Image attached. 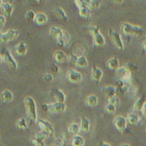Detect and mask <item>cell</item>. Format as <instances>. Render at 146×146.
<instances>
[{
	"label": "cell",
	"mask_w": 146,
	"mask_h": 146,
	"mask_svg": "<svg viewBox=\"0 0 146 146\" xmlns=\"http://www.w3.org/2000/svg\"><path fill=\"white\" fill-rule=\"evenodd\" d=\"M78 57H79V56H77L75 54H72V55H70V56H69V57H68L69 62H70V63H72V64H74V65H75V63H76V62H77Z\"/></svg>",
	"instance_id": "60d3db41"
},
{
	"label": "cell",
	"mask_w": 146,
	"mask_h": 146,
	"mask_svg": "<svg viewBox=\"0 0 146 146\" xmlns=\"http://www.w3.org/2000/svg\"><path fill=\"white\" fill-rule=\"evenodd\" d=\"M111 1L115 4H121L124 2V0H111Z\"/></svg>",
	"instance_id": "681fc988"
},
{
	"label": "cell",
	"mask_w": 146,
	"mask_h": 146,
	"mask_svg": "<svg viewBox=\"0 0 146 146\" xmlns=\"http://www.w3.org/2000/svg\"><path fill=\"white\" fill-rule=\"evenodd\" d=\"M142 47H143V49H144V50L146 52V41H145L144 43H143V44H142Z\"/></svg>",
	"instance_id": "f5cc1de1"
},
{
	"label": "cell",
	"mask_w": 146,
	"mask_h": 146,
	"mask_svg": "<svg viewBox=\"0 0 146 146\" xmlns=\"http://www.w3.org/2000/svg\"><path fill=\"white\" fill-rule=\"evenodd\" d=\"M50 70L53 74H58L59 73V68L56 64H51L50 65Z\"/></svg>",
	"instance_id": "f6af8a7d"
},
{
	"label": "cell",
	"mask_w": 146,
	"mask_h": 146,
	"mask_svg": "<svg viewBox=\"0 0 146 146\" xmlns=\"http://www.w3.org/2000/svg\"><path fill=\"white\" fill-rule=\"evenodd\" d=\"M53 13H54L55 16L56 18H58L59 20H62L63 21H68V17L67 14L65 13V11L61 7H56L53 9Z\"/></svg>",
	"instance_id": "7c38bea8"
},
{
	"label": "cell",
	"mask_w": 146,
	"mask_h": 146,
	"mask_svg": "<svg viewBox=\"0 0 146 146\" xmlns=\"http://www.w3.org/2000/svg\"><path fill=\"white\" fill-rule=\"evenodd\" d=\"M127 92V88L126 86L123 87H115V96H117L118 98L123 97Z\"/></svg>",
	"instance_id": "1f68e13d"
},
{
	"label": "cell",
	"mask_w": 146,
	"mask_h": 146,
	"mask_svg": "<svg viewBox=\"0 0 146 146\" xmlns=\"http://www.w3.org/2000/svg\"><path fill=\"white\" fill-rule=\"evenodd\" d=\"M48 137H49L48 133H45V132H43V131L38 133L35 135V139H36L40 140V141H43V142H44V140L45 139H47Z\"/></svg>",
	"instance_id": "d590c367"
},
{
	"label": "cell",
	"mask_w": 146,
	"mask_h": 146,
	"mask_svg": "<svg viewBox=\"0 0 146 146\" xmlns=\"http://www.w3.org/2000/svg\"><path fill=\"white\" fill-rule=\"evenodd\" d=\"M107 67L110 70L116 71L119 68V60L116 57L110 58L107 62Z\"/></svg>",
	"instance_id": "603a6c76"
},
{
	"label": "cell",
	"mask_w": 146,
	"mask_h": 146,
	"mask_svg": "<svg viewBox=\"0 0 146 146\" xmlns=\"http://www.w3.org/2000/svg\"><path fill=\"white\" fill-rule=\"evenodd\" d=\"M91 1H92V0H84V5H85V7L89 8L90 3H91Z\"/></svg>",
	"instance_id": "c3c4849f"
},
{
	"label": "cell",
	"mask_w": 146,
	"mask_h": 146,
	"mask_svg": "<svg viewBox=\"0 0 146 146\" xmlns=\"http://www.w3.org/2000/svg\"><path fill=\"white\" fill-rule=\"evenodd\" d=\"M35 16H36V14L33 10H28L25 15V18L27 21H34Z\"/></svg>",
	"instance_id": "8d00e7d4"
},
{
	"label": "cell",
	"mask_w": 146,
	"mask_h": 146,
	"mask_svg": "<svg viewBox=\"0 0 146 146\" xmlns=\"http://www.w3.org/2000/svg\"><path fill=\"white\" fill-rule=\"evenodd\" d=\"M2 28H3V27H0V34L2 33H1V31H2Z\"/></svg>",
	"instance_id": "680465c9"
},
{
	"label": "cell",
	"mask_w": 146,
	"mask_h": 146,
	"mask_svg": "<svg viewBox=\"0 0 146 146\" xmlns=\"http://www.w3.org/2000/svg\"><path fill=\"white\" fill-rule=\"evenodd\" d=\"M121 33L127 37L133 36L135 38H141L146 34L145 29L140 26H134L128 22H125L121 26Z\"/></svg>",
	"instance_id": "6da1fadb"
},
{
	"label": "cell",
	"mask_w": 146,
	"mask_h": 146,
	"mask_svg": "<svg viewBox=\"0 0 146 146\" xmlns=\"http://www.w3.org/2000/svg\"><path fill=\"white\" fill-rule=\"evenodd\" d=\"M6 23V17L4 15H0V27H3Z\"/></svg>",
	"instance_id": "7dc6e473"
},
{
	"label": "cell",
	"mask_w": 146,
	"mask_h": 146,
	"mask_svg": "<svg viewBox=\"0 0 146 146\" xmlns=\"http://www.w3.org/2000/svg\"><path fill=\"white\" fill-rule=\"evenodd\" d=\"M51 146H56V145H51Z\"/></svg>",
	"instance_id": "91938a15"
},
{
	"label": "cell",
	"mask_w": 146,
	"mask_h": 146,
	"mask_svg": "<svg viewBox=\"0 0 146 146\" xmlns=\"http://www.w3.org/2000/svg\"><path fill=\"white\" fill-rule=\"evenodd\" d=\"M16 126L19 129L21 130H24L27 127V121H26V119L25 118H21L17 123H16Z\"/></svg>",
	"instance_id": "e575fe53"
},
{
	"label": "cell",
	"mask_w": 146,
	"mask_h": 146,
	"mask_svg": "<svg viewBox=\"0 0 146 146\" xmlns=\"http://www.w3.org/2000/svg\"><path fill=\"white\" fill-rule=\"evenodd\" d=\"M93 44L95 46H98V47H102L105 44L104 37L102 35L100 32L93 37Z\"/></svg>",
	"instance_id": "ffe728a7"
},
{
	"label": "cell",
	"mask_w": 146,
	"mask_h": 146,
	"mask_svg": "<svg viewBox=\"0 0 146 146\" xmlns=\"http://www.w3.org/2000/svg\"><path fill=\"white\" fill-rule=\"evenodd\" d=\"M89 129H90V121L86 118L82 117L80 120V131L83 133H87Z\"/></svg>",
	"instance_id": "cb8c5ba5"
},
{
	"label": "cell",
	"mask_w": 146,
	"mask_h": 146,
	"mask_svg": "<svg viewBox=\"0 0 146 146\" xmlns=\"http://www.w3.org/2000/svg\"><path fill=\"white\" fill-rule=\"evenodd\" d=\"M127 122L131 125H136L139 121V116L135 113H131L127 117Z\"/></svg>",
	"instance_id": "83f0119b"
},
{
	"label": "cell",
	"mask_w": 146,
	"mask_h": 146,
	"mask_svg": "<svg viewBox=\"0 0 146 146\" xmlns=\"http://www.w3.org/2000/svg\"><path fill=\"white\" fill-rule=\"evenodd\" d=\"M32 143H33V145L34 146H44L43 141L38 140V139H36L35 138L32 139Z\"/></svg>",
	"instance_id": "ee69618b"
},
{
	"label": "cell",
	"mask_w": 146,
	"mask_h": 146,
	"mask_svg": "<svg viewBox=\"0 0 146 146\" xmlns=\"http://www.w3.org/2000/svg\"><path fill=\"white\" fill-rule=\"evenodd\" d=\"M115 86H116V87H123V86H125L124 81H123L122 80H121V79L117 80L115 82Z\"/></svg>",
	"instance_id": "bcb514c9"
},
{
	"label": "cell",
	"mask_w": 146,
	"mask_h": 146,
	"mask_svg": "<svg viewBox=\"0 0 146 146\" xmlns=\"http://www.w3.org/2000/svg\"><path fill=\"white\" fill-rule=\"evenodd\" d=\"M67 79L71 83L78 84L80 83L82 80V74L74 69H70L67 74Z\"/></svg>",
	"instance_id": "ba28073f"
},
{
	"label": "cell",
	"mask_w": 146,
	"mask_h": 146,
	"mask_svg": "<svg viewBox=\"0 0 146 146\" xmlns=\"http://www.w3.org/2000/svg\"><path fill=\"white\" fill-rule=\"evenodd\" d=\"M80 131V126L78 123H75V122L71 123L68 127V132L72 134L77 135Z\"/></svg>",
	"instance_id": "f546056e"
},
{
	"label": "cell",
	"mask_w": 146,
	"mask_h": 146,
	"mask_svg": "<svg viewBox=\"0 0 146 146\" xmlns=\"http://www.w3.org/2000/svg\"><path fill=\"white\" fill-rule=\"evenodd\" d=\"M130 72L127 70V68L126 67H121V68H119L116 71H115V74L117 77H119L121 80H122L127 74H129Z\"/></svg>",
	"instance_id": "f1b7e54d"
},
{
	"label": "cell",
	"mask_w": 146,
	"mask_h": 146,
	"mask_svg": "<svg viewBox=\"0 0 146 146\" xmlns=\"http://www.w3.org/2000/svg\"><path fill=\"white\" fill-rule=\"evenodd\" d=\"M127 124V120L122 115H118L114 120V125L119 132H122L126 129Z\"/></svg>",
	"instance_id": "9c48e42d"
},
{
	"label": "cell",
	"mask_w": 146,
	"mask_h": 146,
	"mask_svg": "<svg viewBox=\"0 0 146 146\" xmlns=\"http://www.w3.org/2000/svg\"><path fill=\"white\" fill-rule=\"evenodd\" d=\"M41 109L43 110H44L45 112H50V113H53V114H59V113H62L65 111L66 110V105L64 103H53V104H42L41 105Z\"/></svg>",
	"instance_id": "3957f363"
},
{
	"label": "cell",
	"mask_w": 146,
	"mask_h": 146,
	"mask_svg": "<svg viewBox=\"0 0 146 146\" xmlns=\"http://www.w3.org/2000/svg\"><path fill=\"white\" fill-rule=\"evenodd\" d=\"M146 103V98L145 95H143L142 97H140L133 104V110L134 111H142V109Z\"/></svg>",
	"instance_id": "d6986e66"
},
{
	"label": "cell",
	"mask_w": 146,
	"mask_h": 146,
	"mask_svg": "<svg viewBox=\"0 0 146 146\" xmlns=\"http://www.w3.org/2000/svg\"><path fill=\"white\" fill-rule=\"evenodd\" d=\"M145 38H146V34H145Z\"/></svg>",
	"instance_id": "94428289"
},
{
	"label": "cell",
	"mask_w": 146,
	"mask_h": 146,
	"mask_svg": "<svg viewBox=\"0 0 146 146\" xmlns=\"http://www.w3.org/2000/svg\"><path fill=\"white\" fill-rule=\"evenodd\" d=\"M126 68H127V70H128L130 73H132V72H136V71L138 70V67H137L135 64L131 63V62H128V63L126 65Z\"/></svg>",
	"instance_id": "ab89813d"
},
{
	"label": "cell",
	"mask_w": 146,
	"mask_h": 146,
	"mask_svg": "<svg viewBox=\"0 0 146 146\" xmlns=\"http://www.w3.org/2000/svg\"><path fill=\"white\" fill-rule=\"evenodd\" d=\"M24 104L27 113V117L29 119V125H32L37 121V108L35 101L31 97H26L24 99Z\"/></svg>",
	"instance_id": "7a4b0ae2"
},
{
	"label": "cell",
	"mask_w": 146,
	"mask_h": 146,
	"mask_svg": "<svg viewBox=\"0 0 146 146\" xmlns=\"http://www.w3.org/2000/svg\"><path fill=\"white\" fill-rule=\"evenodd\" d=\"M108 102H109V104H112V105H115V107H116L117 105H119V103H120L119 98H118L117 96L112 97L111 98L108 99Z\"/></svg>",
	"instance_id": "f35d334b"
},
{
	"label": "cell",
	"mask_w": 146,
	"mask_h": 146,
	"mask_svg": "<svg viewBox=\"0 0 146 146\" xmlns=\"http://www.w3.org/2000/svg\"><path fill=\"white\" fill-rule=\"evenodd\" d=\"M3 61V56H2V55L0 54V63H1Z\"/></svg>",
	"instance_id": "11a10c76"
},
{
	"label": "cell",
	"mask_w": 146,
	"mask_h": 146,
	"mask_svg": "<svg viewBox=\"0 0 146 146\" xmlns=\"http://www.w3.org/2000/svg\"><path fill=\"white\" fill-rule=\"evenodd\" d=\"M142 112H143V115L146 116V103L145 104V105H144V107H143V109H142Z\"/></svg>",
	"instance_id": "816d5d0a"
},
{
	"label": "cell",
	"mask_w": 146,
	"mask_h": 146,
	"mask_svg": "<svg viewBox=\"0 0 146 146\" xmlns=\"http://www.w3.org/2000/svg\"><path fill=\"white\" fill-rule=\"evenodd\" d=\"M1 100L3 103H10L13 100V94L9 90H4L2 92L1 95H0Z\"/></svg>",
	"instance_id": "44dd1931"
},
{
	"label": "cell",
	"mask_w": 146,
	"mask_h": 146,
	"mask_svg": "<svg viewBox=\"0 0 146 146\" xmlns=\"http://www.w3.org/2000/svg\"><path fill=\"white\" fill-rule=\"evenodd\" d=\"M87 65H88V61L85 56H80L78 57L75 66H77L80 68H84L87 67Z\"/></svg>",
	"instance_id": "d4e9b609"
},
{
	"label": "cell",
	"mask_w": 146,
	"mask_h": 146,
	"mask_svg": "<svg viewBox=\"0 0 146 146\" xmlns=\"http://www.w3.org/2000/svg\"><path fill=\"white\" fill-rule=\"evenodd\" d=\"M100 5H101V0H92L89 6V9L91 11L98 9L100 7Z\"/></svg>",
	"instance_id": "d6a6232c"
},
{
	"label": "cell",
	"mask_w": 146,
	"mask_h": 146,
	"mask_svg": "<svg viewBox=\"0 0 146 146\" xmlns=\"http://www.w3.org/2000/svg\"><path fill=\"white\" fill-rule=\"evenodd\" d=\"M103 94L104 95V97L108 99L111 98L112 97L115 96V87L111 86H108L103 88Z\"/></svg>",
	"instance_id": "ac0fdd59"
},
{
	"label": "cell",
	"mask_w": 146,
	"mask_h": 146,
	"mask_svg": "<svg viewBox=\"0 0 146 146\" xmlns=\"http://www.w3.org/2000/svg\"><path fill=\"white\" fill-rule=\"evenodd\" d=\"M15 53L20 56H23L27 54V46L24 42H20L15 48Z\"/></svg>",
	"instance_id": "2e32d148"
},
{
	"label": "cell",
	"mask_w": 146,
	"mask_h": 146,
	"mask_svg": "<svg viewBox=\"0 0 146 146\" xmlns=\"http://www.w3.org/2000/svg\"><path fill=\"white\" fill-rule=\"evenodd\" d=\"M62 33H63V30H62L57 27H51L49 30V35L51 38H55L56 40H58L62 37Z\"/></svg>",
	"instance_id": "4fadbf2b"
},
{
	"label": "cell",
	"mask_w": 146,
	"mask_h": 146,
	"mask_svg": "<svg viewBox=\"0 0 146 146\" xmlns=\"http://www.w3.org/2000/svg\"><path fill=\"white\" fill-rule=\"evenodd\" d=\"M37 124L41 131L48 133L49 137H51L54 134V128L50 122L41 120V119H38V120H37Z\"/></svg>",
	"instance_id": "52a82bcc"
},
{
	"label": "cell",
	"mask_w": 146,
	"mask_h": 146,
	"mask_svg": "<svg viewBox=\"0 0 146 146\" xmlns=\"http://www.w3.org/2000/svg\"><path fill=\"white\" fill-rule=\"evenodd\" d=\"M43 79L46 82H50V81L53 80V76L51 74H44Z\"/></svg>",
	"instance_id": "7bdbcfd3"
},
{
	"label": "cell",
	"mask_w": 146,
	"mask_h": 146,
	"mask_svg": "<svg viewBox=\"0 0 146 146\" xmlns=\"http://www.w3.org/2000/svg\"><path fill=\"white\" fill-rule=\"evenodd\" d=\"M121 146H131L130 145H128V144H123Z\"/></svg>",
	"instance_id": "9f6ffc18"
},
{
	"label": "cell",
	"mask_w": 146,
	"mask_h": 146,
	"mask_svg": "<svg viewBox=\"0 0 146 146\" xmlns=\"http://www.w3.org/2000/svg\"><path fill=\"white\" fill-rule=\"evenodd\" d=\"M3 0H0V7L2 6V4H3Z\"/></svg>",
	"instance_id": "6f0895ef"
},
{
	"label": "cell",
	"mask_w": 146,
	"mask_h": 146,
	"mask_svg": "<svg viewBox=\"0 0 146 146\" xmlns=\"http://www.w3.org/2000/svg\"><path fill=\"white\" fill-rule=\"evenodd\" d=\"M0 54L2 55L3 60V62L8 65V67H9L10 69L15 71V70L17 69V68H18V64H17L16 61L14 59V57L12 56V55H11L9 50L8 48H3Z\"/></svg>",
	"instance_id": "277c9868"
},
{
	"label": "cell",
	"mask_w": 146,
	"mask_h": 146,
	"mask_svg": "<svg viewBox=\"0 0 146 146\" xmlns=\"http://www.w3.org/2000/svg\"><path fill=\"white\" fill-rule=\"evenodd\" d=\"M98 97L95 95H89L86 99V104L89 106V107H94L98 104Z\"/></svg>",
	"instance_id": "4316f807"
},
{
	"label": "cell",
	"mask_w": 146,
	"mask_h": 146,
	"mask_svg": "<svg viewBox=\"0 0 146 146\" xmlns=\"http://www.w3.org/2000/svg\"><path fill=\"white\" fill-rule=\"evenodd\" d=\"M98 146H111L110 144L108 143H105V142H99V145Z\"/></svg>",
	"instance_id": "f907efd6"
},
{
	"label": "cell",
	"mask_w": 146,
	"mask_h": 146,
	"mask_svg": "<svg viewBox=\"0 0 146 146\" xmlns=\"http://www.w3.org/2000/svg\"><path fill=\"white\" fill-rule=\"evenodd\" d=\"M54 59L57 63H63L68 59V57L63 51L56 50L54 54Z\"/></svg>",
	"instance_id": "e0dca14e"
},
{
	"label": "cell",
	"mask_w": 146,
	"mask_h": 146,
	"mask_svg": "<svg viewBox=\"0 0 146 146\" xmlns=\"http://www.w3.org/2000/svg\"><path fill=\"white\" fill-rule=\"evenodd\" d=\"M71 144H72V146H83L85 144V140L83 137L77 134L73 137Z\"/></svg>",
	"instance_id": "484cf974"
},
{
	"label": "cell",
	"mask_w": 146,
	"mask_h": 146,
	"mask_svg": "<svg viewBox=\"0 0 146 146\" xmlns=\"http://www.w3.org/2000/svg\"><path fill=\"white\" fill-rule=\"evenodd\" d=\"M69 40H70L69 34L66 31H63V33H62V37L58 40H56V43H57V44H59L61 46H65V45H67L68 44Z\"/></svg>",
	"instance_id": "7402d4cb"
},
{
	"label": "cell",
	"mask_w": 146,
	"mask_h": 146,
	"mask_svg": "<svg viewBox=\"0 0 146 146\" xmlns=\"http://www.w3.org/2000/svg\"><path fill=\"white\" fill-rule=\"evenodd\" d=\"M37 3H43V1L44 0H34Z\"/></svg>",
	"instance_id": "db71d44e"
},
{
	"label": "cell",
	"mask_w": 146,
	"mask_h": 146,
	"mask_svg": "<svg viewBox=\"0 0 146 146\" xmlns=\"http://www.w3.org/2000/svg\"><path fill=\"white\" fill-rule=\"evenodd\" d=\"M86 30L88 31V33H89L92 37H94L97 33H99V27H95V26L87 27H86Z\"/></svg>",
	"instance_id": "836d02e7"
},
{
	"label": "cell",
	"mask_w": 146,
	"mask_h": 146,
	"mask_svg": "<svg viewBox=\"0 0 146 146\" xmlns=\"http://www.w3.org/2000/svg\"><path fill=\"white\" fill-rule=\"evenodd\" d=\"M92 78L95 82H99L103 78V71L97 66H93L92 70Z\"/></svg>",
	"instance_id": "5bb4252c"
},
{
	"label": "cell",
	"mask_w": 146,
	"mask_h": 146,
	"mask_svg": "<svg viewBox=\"0 0 146 146\" xmlns=\"http://www.w3.org/2000/svg\"><path fill=\"white\" fill-rule=\"evenodd\" d=\"M79 15L81 18L84 19H88L91 17V10L89 8H81L79 9Z\"/></svg>",
	"instance_id": "4dcf8cb0"
},
{
	"label": "cell",
	"mask_w": 146,
	"mask_h": 146,
	"mask_svg": "<svg viewBox=\"0 0 146 146\" xmlns=\"http://www.w3.org/2000/svg\"><path fill=\"white\" fill-rule=\"evenodd\" d=\"M50 96L58 103H65L66 97L65 94L58 88H52L50 90Z\"/></svg>",
	"instance_id": "30bf717a"
},
{
	"label": "cell",
	"mask_w": 146,
	"mask_h": 146,
	"mask_svg": "<svg viewBox=\"0 0 146 146\" xmlns=\"http://www.w3.org/2000/svg\"><path fill=\"white\" fill-rule=\"evenodd\" d=\"M1 8V10L2 12L3 13V15L5 17H10L12 15V13H13V10H14V8H13V5L11 3H9V2H4L3 3L2 6L0 7Z\"/></svg>",
	"instance_id": "8fae6325"
},
{
	"label": "cell",
	"mask_w": 146,
	"mask_h": 146,
	"mask_svg": "<svg viewBox=\"0 0 146 146\" xmlns=\"http://www.w3.org/2000/svg\"><path fill=\"white\" fill-rule=\"evenodd\" d=\"M48 21V17L47 15L44 14V13H42V12H39L38 14H36V16H35V19H34V22L36 25L38 26H43Z\"/></svg>",
	"instance_id": "9a60e30c"
},
{
	"label": "cell",
	"mask_w": 146,
	"mask_h": 146,
	"mask_svg": "<svg viewBox=\"0 0 146 146\" xmlns=\"http://www.w3.org/2000/svg\"><path fill=\"white\" fill-rule=\"evenodd\" d=\"M74 3L75 5L78 7V9H81V8H86L84 5V0H74Z\"/></svg>",
	"instance_id": "b9f144b4"
},
{
	"label": "cell",
	"mask_w": 146,
	"mask_h": 146,
	"mask_svg": "<svg viewBox=\"0 0 146 146\" xmlns=\"http://www.w3.org/2000/svg\"><path fill=\"white\" fill-rule=\"evenodd\" d=\"M110 36L113 41V44L116 47V49L119 50H124V43L122 41L121 34L115 29H110Z\"/></svg>",
	"instance_id": "8992f818"
},
{
	"label": "cell",
	"mask_w": 146,
	"mask_h": 146,
	"mask_svg": "<svg viewBox=\"0 0 146 146\" xmlns=\"http://www.w3.org/2000/svg\"><path fill=\"white\" fill-rule=\"evenodd\" d=\"M19 36V32L16 29H9L5 33L0 34V43L6 44L15 40Z\"/></svg>",
	"instance_id": "5b68a950"
},
{
	"label": "cell",
	"mask_w": 146,
	"mask_h": 146,
	"mask_svg": "<svg viewBox=\"0 0 146 146\" xmlns=\"http://www.w3.org/2000/svg\"><path fill=\"white\" fill-rule=\"evenodd\" d=\"M115 110H116V107L115 105H112L110 104H108V105H106L105 107V111L108 113V114H115Z\"/></svg>",
	"instance_id": "74e56055"
}]
</instances>
